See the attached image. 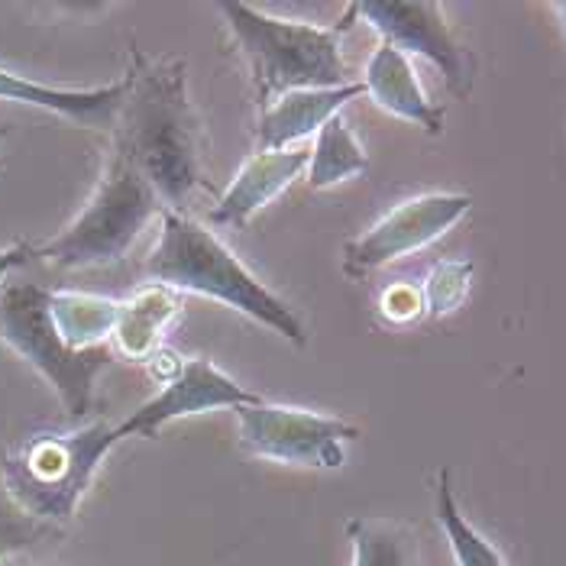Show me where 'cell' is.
<instances>
[{
	"instance_id": "1",
	"label": "cell",
	"mask_w": 566,
	"mask_h": 566,
	"mask_svg": "<svg viewBox=\"0 0 566 566\" xmlns=\"http://www.w3.org/2000/svg\"><path fill=\"white\" fill-rule=\"evenodd\" d=\"M130 91L114 127V153L127 156L156 188L159 201L185 208L201 175V120L188 101L185 65L178 59L146 62L133 52Z\"/></svg>"
},
{
	"instance_id": "2",
	"label": "cell",
	"mask_w": 566,
	"mask_h": 566,
	"mask_svg": "<svg viewBox=\"0 0 566 566\" xmlns=\"http://www.w3.org/2000/svg\"><path fill=\"white\" fill-rule=\"evenodd\" d=\"M143 275L153 285H166L175 292H198L223 305L237 307L256 324L275 331L295 347H305V324L272 289L237 260L214 230L188 220L178 211L163 214V230L153 253L143 262Z\"/></svg>"
},
{
	"instance_id": "3",
	"label": "cell",
	"mask_w": 566,
	"mask_h": 566,
	"mask_svg": "<svg viewBox=\"0 0 566 566\" xmlns=\"http://www.w3.org/2000/svg\"><path fill=\"white\" fill-rule=\"evenodd\" d=\"M218 10L227 17L233 40L250 62V82L262 111L292 91L347 85L340 33L356 17L353 3L347 7V20H340V27H314L269 17L260 7L240 0H227Z\"/></svg>"
},
{
	"instance_id": "4",
	"label": "cell",
	"mask_w": 566,
	"mask_h": 566,
	"mask_svg": "<svg viewBox=\"0 0 566 566\" xmlns=\"http://www.w3.org/2000/svg\"><path fill=\"white\" fill-rule=\"evenodd\" d=\"M124 440L104 421L69 434H36L3 460L7 495L40 522H72L101 460Z\"/></svg>"
},
{
	"instance_id": "5",
	"label": "cell",
	"mask_w": 566,
	"mask_h": 566,
	"mask_svg": "<svg viewBox=\"0 0 566 566\" xmlns=\"http://www.w3.org/2000/svg\"><path fill=\"white\" fill-rule=\"evenodd\" d=\"M159 208L163 201L156 188L127 156L114 153L82 214L49 243L33 247V260L52 262L59 269H91L124 260Z\"/></svg>"
},
{
	"instance_id": "6",
	"label": "cell",
	"mask_w": 566,
	"mask_h": 566,
	"mask_svg": "<svg viewBox=\"0 0 566 566\" xmlns=\"http://www.w3.org/2000/svg\"><path fill=\"white\" fill-rule=\"evenodd\" d=\"M27 359L62 398L72 418H85L94 405V382L114 363L107 347L72 349L49 314V289L23 279L0 282V349Z\"/></svg>"
},
{
	"instance_id": "7",
	"label": "cell",
	"mask_w": 566,
	"mask_h": 566,
	"mask_svg": "<svg viewBox=\"0 0 566 566\" xmlns=\"http://www.w3.org/2000/svg\"><path fill=\"white\" fill-rule=\"evenodd\" d=\"M233 411L240 421L243 447L275 463L340 470L347 460L344 440L356 437V428L347 421L324 418L302 408L256 401V405H240Z\"/></svg>"
},
{
	"instance_id": "8",
	"label": "cell",
	"mask_w": 566,
	"mask_h": 566,
	"mask_svg": "<svg viewBox=\"0 0 566 566\" xmlns=\"http://www.w3.org/2000/svg\"><path fill=\"white\" fill-rule=\"evenodd\" d=\"M373 30L386 36L405 55H424L443 72L447 87L457 97H467L473 87V55L453 40L443 7L437 0H369L353 3Z\"/></svg>"
},
{
	"instance_id": "9",
	"label": "cell",
	"mask_w": 566,
	"mask_h": 566,
	"mask_svg": "<svg viewBox=\"0 0 566 566\" xmlns=\"http://www.w3.org/2000/svg\"><path fill=\"white\" fill-rule=\"evenodd\" d=\"M470 208H473L470 195H450V191L421 195V198L398 205L379 223H373L363 237L349 240L344 250L347 275H366L379 265H389L434 243L437 237H443Z\"/></svg>"
},
{
	"instance_id": "10",
	"label": "cell",
	"mask_w": 566,
	"mask_h": 566,
	"mask_svg": "<svg viewBox=\"0 0 566 566\" xmlns=\"http://www.w3.org/2000/svg\"><path fill=\"white\" fill-rule=\"evenodd\" d=\"M256 401H262L260 395L223 376L211 359H185L178 376L169 379L146 405H139L117 428L124 437H156L159 428L175 418H188V415H201L214 408L256 405Z\"/></svg>"
},
{
	"instance_id": "11",
	"label": "cell",
	"mask_w": 566,
	"mask_h": 566,
	"mask_svg": "<svg viewBox=\"0 0 566 566\" xmlns=\"http://www.w3.org/2000/svg\"><path fill=\"white\" fill-rule=\"evenodd\" d=\"M127 91H130V75L104 87H52L0 69V97L3 101L43 107L55 117H65V120H72L78 127H91V130L117 127Z\"/></svg>"
},
{
	"instance_id": "12",
	"label": "cell",
	"mask_w": 566,
	"mask_h": 566,
	"mask_svg": "<svg viewBox=\"0 0 566 566\" xmlns=\"http://www.w3.org/2000/svg\"><path fill=\"white\" fill-rule=\"evenodd\" d=\"M311 153L305 149H272L256 153L247 159V166L237 172L233 185L220 195L218 208L211 211L214 227H240L262 211L272 198H279L298 175L307 169Z\"/></svg>"
},
{
	"instance_id": "13",
	"label": "cell",
	"mask_w": 566,
	"mask_h": 566,
	"mask_svg": "<svg viewBox=\"0 0 566 566\" xmlns=\"http://www.w3.org/2000/svg\"><path fill=\"white\" fill-rule=\"evenodd\" d=\"M366 94L363 85L340 87H307V91H292L272 101L260 117L256 127V146L260 153L272 149H292L295 143L317 133L331 117H337L353 97Z\"/></svg>"
},
{
	"instance_id": "14",
	"label": "cell",
	"mask_w": 566,
	"mask_h": 566,
	"mask_svg": "<svg viewBox=\"0 0 566 566\" xmlns=\"http://www.w3.org/2000/svg\"><path fill=\"white\" fill-rule=\"evenodd\" d=\"M366 94L395 117L411 120L428 133L443 130V111L434 107L424 94V87L418 82L411 62L405 52H398L395 45L382 43L366 62Z\"/></svg>"
},
{
	"instance_id": "15",
	"label": "cell",
	"mask_w": 566,
	"mask_h": 566,
	"mask_svg": "<svg viewBox=\"0 0 566 566\" xmlns=\"http://www.w3.org/2000/svg\"><path fill=\"white\" fill-rule=\"evenodd\" d=\"M181 311V292L166 285H146L127 302H120L117 324H114V344L130 359H146L156 353L163 331L172 324Z\"/></svg>"
},
{
	"instance_id": "16",
	"label": "cell",
	"mask_w": 566,
	"mask_h": 566,
	"mask_svg": "<svg viewBox=\"0 0 566 566\" xmlns=\"http://www.w3.org/2000/svg\"><path fill=\"white\" fill-rule=\"evenodd\" d=\"M117 298L91 295V292H49V314L59 337L72 349L104 347L114 337L117 324Z\"/></svg>"
},
{
	"instance_id": "17",
	"label": "cell",
	"mask_w": 566,
	"mask_h": 566,
	"mask_svg": "<svg viewBox=\"0 0 566 566\" xmlns=\"http://www.w3.org/2000/svg\"><path fill=\"white\" fill-rule=\"evenodd\" d=\"M369 159L363 143L356 139V133L349 130V124L344 120V114L331 117L314 139L311 159H307V185L314 191L321 188H334L340 181H347L353 175L366 172Z\"/></svg>"
},
{
	"instance_id": "18",
	"label": "cell",
	"mask_w": 566,
	"mask_h": 566,
	"mask_svg": "<svg viewBox=\"0 0 566 566\" xmlns=\"http://www.w3.org/2000/svg\"><path fill=\"white\" fill-rule=\"evenodd\" d=\"M356 560L353 566H415L418 551L411 534L392 522H373V518H356L347 524Z\"/></svg>"
},
{
	"instance_id": "19",
	"label": "cell",
	"mask_w": 566,
	"mask_h": 566,
	"mask_svg": "<svg viewBox=\"0 0 566 566\" xmlns=\"http://www.w3.org/2000/svg\"><path fill=\"white\" fill-rule=\"evenodd\" d=\"M437 522H440L447 541H450V551H453L457 566H505L502 557H499V551L460 515L447 473H440V485H437Z\"/></svg>"
},
{
	"instance_id": "20",
	"label": "cell",
	"mask_w": 566,
	"mask_h": 566,
	"mask_svg": "<svg viewBox=\"0 0 566 566\" xmlns=\"http://www.w3.org/2000/svg\"><path fill=\"white\" fill-rule=\"evenodd\" d=\"M470 275L473 265L467 260H443L437 262L424 282V307L431 314H450L463 305L467 292H470Z\"/></svg>"
},
{
	"instance_id": "21",
	"label": "cell",
	"mask_w": 566,
	"mask_h": 566,
	"mask_svg": "<svg viewBox=\"0 0 566 566\" xmlns=\"http://www.w3.org/2000/svg\"><path fill=\"white\" fill-rule=\"evenodd\" d=\"M421 307H424V298H421V292L411 289V285H392V289L382 295V314L392 317V321H411V317L421 314Z\"/></svg>"
},
{
	"instance_id": "22",
	"label": "cell",
	"mask_w": 566,
	"mask_h": 566,
	"mask_svg": "<svg viewBox=\"0 0 566 566\" xmlns=\"http://www.w3.org/2000/svg\"><path fill=\"white\" fill-rule=\"evenodd\" d=\"M30 260H33V247H30V243H13V247L0 250V282H3L13 269L27 265ZM0 353H3V349H0Z\"/></svg>"
},
{
	"instance_id": "23",
	"label": "cell",
	"mask_w": 566,
	"mask_h": 566,
	"mask_svg": "<svg viewBox=\"0 0 566 566\" xmlns=\"http://www.w3.org/2000/svg\"><path fill=\"white\" fill-rule=\"evenodd\" d=\"M3 139H7V127H0V143H3Z\"/></svg>"
}]
</instances>
